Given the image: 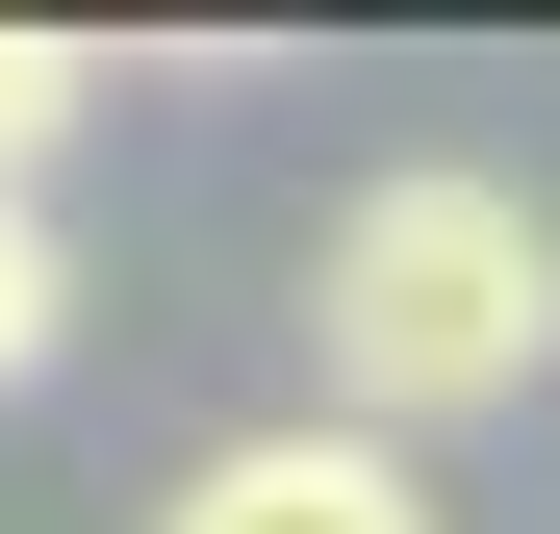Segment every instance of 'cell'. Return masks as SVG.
Instances as JSON below:
<instances>
[{
	"mask_svg": "<svg viewBox=\"0 0 560 534\" xmlns=\"http://www.w3.org/2000/svg\"><path fill=\"white\" fill-rule=\"evenodd\" d=\"M77 103H103V51H77V26H0V204L77 153Z\"/></svg>",
	"mask_w": 560,
	"mask_h": 534,
	"instance_id": "3",
	"label": "cell"
},
{
	"mask_svg": "<svg viewBox=\"0 0 560 534\" xmlns=\"http://www.w3.org/2000/svg\"><path fill=\"white\" fill-rule=\"evenodd\" d=\"M306 331H331V432H458V407H535L560 382V204L485 153H408L357 178L331 254H306Z\"/></svg>",
	"mask_w": 560,
	"mask_h": 534,
	"instance_id": "1",
	"label": "cell"
},
{
	"mask_svg": "<svg viewBox=\"0 0 560 534\" xmlns=\"http://www.w3.org/2000/svg\"><path fill=\"white\" fill-rule=\"evenodd\" d=\"M51 331H77V254H51V204H0V382H51Z\"/></svg>",
	"mask_w": 560,
	"mask_h": 534,
	"instance_id": "4",
	"label": "cell"
},
{
	"mask_svg": "<svg viewBox=\"0 0 560 534\" xmlns=\"http://www.w3.org/2000/svg\"><path fill=\"white\" fill-rule=\"evenodd\" d=\"M153 534H433V484L383 459V432H331V407H306V432L178 459V484H153Z\"/></svg>",
	"mask_w": 560,
	"mask_h": 534,
	"instance_id": "2",
	"label": "cell"
}]
</instances>
